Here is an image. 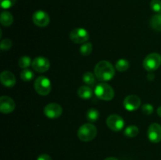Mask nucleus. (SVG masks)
Here are the masks:
<instances>
[{"label":"nucleus","instance_id":"obj_1","mask_svg":"<svg viewBox=\"0 0 161 160\" xmlns=\"http://www.w3.org/2000/svg\"><path fill=\"white\" fill-rule=\"evenodd\" d=\"M94 75L99 81H110L115 75V68L109 61H99L94 67Z\"/></svg>","mask_w":161,"mask_h":160},{"label":"nucleus","instance_id":"obj_2","mask_svg":"<svg viewBox=\"0 0 161 160\" xmlns=\"http://www.w3.org/2000/svg\"><path fill=\"white\" fill-rule=\"evenodd\" d=\"M77 134L80 141L88 142L95 138L97 135V128L91 123H85L80 127Z\"/></svg>","mask_w":161,"mask_h":160},{"label":"nucleus","instance_id":"obj_3","mask_svg":"<svg viewBox=\"0 0 161 160\" xmlns=\"http://www.w3.org/2000/svg\"><path fill=\"white\" fill-rule=\"evenodd\" d=\"M94 94L96 97L103 100H113L115 96L114 89L111 86L105 83L97 85L94 89Z\"/></svg>","mask_w":161,"mask_h":160},{"label":"nucleus","instance_id":"obj_4","mask_svg":"<svg viewBox=\"0 0 161 160\" xmlns=\"http://www.w3.org/2000/svg\"><path fill=\"white\" fill-rule=\"evenodd\" d=\"M161 65V55L157 53H152L148 55L143 61V67L148 72H154Z\"/></svg>","mask_w":161,"mask_h":160},{"label":"nucleus","instance_id":"obj_5","mask_svg":"<svg viewBox=\"0 0 161 160\" xmlns=\"http://www.w3.org/2000/svg\"><path fill=\"white\" fill-rule=\"evenodd\" d=\"M35 89L39 95L47 96L51 91V83L50 79L45 76H39L36 78L34 83Z\"/></svg>","mask_w":161,"mask_h":160},{"label":"nucleus","instance_id":"obj_6","mask_svg":"<svg viewBox=\"0 0 161 160\" xmlns=\"http://www.w3.org/2000/svg\"><path fill=\"white\" fill-rule=\"evenodd\" d=\"M69 38L75 43L83 44L89 39V33L84 28H75L70 32Z\"/></svg>","mask_w":161,"mask_h":160},{"label":"nucleus","instance_id":"obj_7","mask_svg":"<svg viewBox=\"0 0 161 160\" xmlns=\"http://www.w3.org/2000/svg\"><path fill=\"white\" fill-rule=\"evenodd\" d=\"M106 124L110 130L119 132L124 129L125 122L121 116L118 115H111L107 118Z\"/></svg>","mask_w":161,"mask_h":160},{"label":"nucleus","instance_id":"obj_8","mask_svg":"<svg viewBox=\"0 0 161 160\" xmlns=\"http://www.w3.org/2000/svg\"><path fill=\"white\" fill-rule=\"evenodd\" d=\"M31 66L36 72L43 73L49 70L50 67V61L44 56H37L32 61Z\"/></svg>","mask_w":161,"mask_h":160},{"label":"nucleus","instance_id":"obj_9","mask_svg":"<svg viewBox=\"0 0 161 160\" xmlns=\"http://www.w3.org/2000/svg\"><path fill=\"white\" fill-rule=\"evenodd\" d=\"M44 114L49 119H58L62 114L63 109L60 104L57 103H50L44 108Z\"/></svg>","mask_w":161,"mask_h":160},{"label":"nucleus","instance_id":"obj_10","mask_svg":"<svg viewBox=\"0 0 161 160\" xmlns=\"http://www.w3.org/2000/svg\"><path fill=\"white\" fill-rule=\"evenodd\" d=\"M32 21L36 26L43 28L50 24V18L47 12L43 10H38L36 11L33 14Z\"/></svg>","mask_w":161,"mask_h":160},{"label":"nucleus","instance_id":"obj_11","mask_svg":"<svg viewBox=\"0 0 161 160\" xmlns=\"http://www.w3.org/2000/svg\"><path fill=\"white\" fill-rule=\"evenodd\" d=\"M148 138L153 143H159L161 141V125L158 123H153L148 129Z\"/></svg>","mask_w":161,"mask_h":160},{"label":"nucleus","instance_id":"obj_12","mask_svg":"<svg viewBox=\"0 0 161 160\" xmlns=\"http://www.w3.org/2000/svg\"><path fill=\"white\" fill-rule=\"evenodd\" d=\"M15 103L11 97L3 96L0 97V111L3 114H9L14 111Z\"/></svg>","mask_w":161,"mask_h":160},{"label":"nucleus","instance_id":"obj_13","mask_svg":"<svg viewBox=\"0 0 161 160\" xmlns=\"http://www.w3.org/2000/svg\"><path fill=\"white\" fill-rule=\"evenodd\" d=\"M141 105V100L136 95H129L124 100V106L129 111H133L138 109Z\"/></svg>","mask_w":161,"mask_h":160},{"label":"nucleus","instance_id":"obj_14","mask_svg":"<svg viewBox=\"0 0 161 160\" xmlns=\"http://www.w3.org/2000/svg\"><path fill=\"white\" fill-rule=\"evenodd\" d=\"M0 80L6 87H14L16 84V78L14 74L9 71H3L0 75Z\"/></svg>","mask_w":161,"mask_h":160},{"label":"nucleus","instance_id":"obj_15","mask_svg":"<svg viewBox=\"0 0 161 160\" xmlns=\"http://www.w3.org/2000/svg\"><path fill=\"white\" fill-rule=\"evenodd\" d=\"M77 93L80 98L83 99V100H88L92 97L93 90L90 86H82L79 88Z\"/></svg>","mask_w":161,"mask_h":160},{"label":"nucleus","instance_id":"obj_16","mask_svg":"<svg viewBox=\"0 0 161 160\" xmlns=\"http://www.w3.org/2000/svg\"><path fill=\"white\" fill-rule=\"evenodd\" d=\"M0 20H1V24L2 25L5 27H9L14 22V17H13L12 14L10 13L8 11H3L1 13V17H0Z\"/></svg>","mask_w":161,"mask_h":160},{"label":"nucleus","instance_id":"obj_17","mask_svg":"<svg viewBox=\"0 0 161 160\" xmlns=\"http://www.w3.org/2000/svg\"><path fill=\"white\" fill-rule=\"evenodd\" d=\"M150 25L155 31H161V13L156 14L151 18Z\"/></svg>","mask_w":161,"mask_h":160},{"label":"nucleus","instance_id":"obj_18","mask_svg":"<svg viewBox=\"0 0 161 160\" xmlns=\"http://www.w3.org/2000/svg\"><path fill=\"white\" fill-rule=\"evenodd\" d=\"M116 69L119 72H125L130 67V64H129L128 61L126 59H119L116 61Z\"/></svg>","mask_w":161,"mask_h":160},{"label":"nucleus","instance_id":"obj_19","mask_svg":"<svg viewBox=\"0 0 161 160\" xmlns=\"http://www.w3.org/2000/svg\"><path fill=\"white\" fill-rule=\"evenodd\" d=\"M139 133V129L136 125H129L124 130V135L127 137H135Z\"/></svg>","mask_w":161,"mask_h":160},{"label":"nucleus","instance_id":"obj_20","mask_svg":"<svg viewBox=\"0 0 161 160\" xmlns=\"http://www.w3.org/2000/svg\"><path fill=\"white\" fill-rule=\"evenodd\" d=\"M99 116H100V113L95 108H91L86 112V119L90 122H96L99 119Z\"/></svg>","mask_w":161,"mask_h":160},{"label":"nucleus","instance_id":"obj_21","mask_svg":"<svg viewBox=\"0 0 161 160\" xmlns=\"http://www.w3.org/2000/svg\"><path fill=\"white\" fill-rule=\"evenodd\" d=\"M94 75H94V74L91 73V72H86V73L83 74V82H84L86 85H88V86H94V85L95 84V77H94Z\"/></svg>","mask_w":161,"mask_h":160},{"label":"nucleus","instance_id":"obj_22","mask_svg":"<svg viewBox=\"0 0 161 160\" xmlns=\"http://www.w3.org/2000/svg\"><path fill=\"white\" fill-rule=\"evenodd\" d=\"M93 50V45L91 42H85L80 46V52L83 56H89Z\"/></svg>","mask_w":161,"mask_h":160},{"label":"nucleus","instance_id":"obj_23","mask_svg":"<svg viewBox=\"0 0 161 160\" xmlns=\"http://www.w3.org/2000/svg\"><path fill=\"white\" fill-rule=\"evenodd\" d=\"M32 61H31V58L28 56H23L19 59L18 61V65L19 67H21L23 69H27L30 65L31 64Z\"/></svg>","mask_w":161,"mask_h":160},{"label":"nucleus","instance_id":"obj_24","mask_svg":"<svg viewBox=\"0 0 161 160\" xmlns=\"http://www.w3.org/2000/svg\"><path fill=\"white\" fill-rule=\"evenodd\" d=\"M20 78L25 82H30L34 78V73L30 69H24L20 73Z\"/></svg>","mask_w":161,"mask_h":160},{"label":"nucleus","instance_id":"obj_25","mask_svg":"<svg viewBox=\"0 0 161 160\" xmlns=\"http://www.w3.org/2000/svg\"><path fill=\"white\" fill-rule=\"evenodd\" d=\"M150 7L154 12L157 13H161V0H152L150 3Z\"/></svg>","mask_w":161,"mask_h":160},{"label":"nucleus","instance_id":"obj_26","mask_svg":"<svg viewBox=\"0 0 161 160\" xmlns=\"http://www.w3.org/2000/svg\"><path fill=\"white\" fill-rule=\"evenodd\" d=\"M13 42L10 39H5L3 40H2L1 42V50L3 51H6V50H9V49L12 47Z\"/></svg>","mask_w":161,"mask_h":160},{"label":"nucleus","instance_id":"obj_27","mask_svg":"<svg viewBox=\"0 0 161 160\" xmlns=\"http://www.w3.org/2000/svg\"><path fill=\"white\" fill-rule=\"evenodd\" d=\"M17 0H0V4L3 9H9L16 3Z\"/></svg>","mask_w":161,"mask_h":160},{"label":"nucleus","instance_id":"obj_28","mask_svg":"<svg viewBox=\"0 0 161 160\" xmlns=\"http://www.w3.org/2000/svg\"><path fill=\"white\" fill-rule=\"evenodd\" d=\"M142 112L144 114L149 115L153 114V112L154 111V108L153 107V105L150 104H146L142 105Z\"/></svg>","mask_w":161,"mask_h":160},{"label":"nucleus","instance_id":"obj_29","mask_svg":"<svg viewBox=\"0 0 161 160\" xmlns=\"http://www.w3.org/2000/svg\"><path fill=\"white\" fill-rule=\"evenodd\" d=\"M37 160H52L51 157L47 154H42L37 158Z\"/></svg>","mask_w":161,"mask_h":160},{"label":"nucleus","instance_id":"obj_30","mask_svg":"<svg viewBox=\"0 0 161 160\" xmlns=\"http://www.w3.org/2000/svg\"><path fill=\"white\" fill-rule=\"evenodd\" d=\"M157 115L161 118V106H160L157 108Z\"/></svg>","mask_w":161,"mask_h":160},{"label":"nucleus","instance_id":"obj_31","mask_svg":"<svg viewBox=\"0 0 161 160\" xmlns=\"http://www.w3.org/2000/svg\"><path fill=\"white\" fill-rule=\"evenodd\" d=\"M105 160H118V159H117V158H113V157H109V158H105Z\"/></svg>","mask_w":161,"mask_h":160}]
</instances>
